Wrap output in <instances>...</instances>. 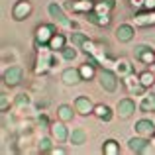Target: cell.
I'll list each match as a JSON object with an SVG mask.
<instances>
[{
  "label": "cell",
  "instance_id": "35",
  "mask_svg": "<svg viewBox=\"0 0 155 155\" xmlns=\"http://www.w3.org/2000/svg\"><path fill=\"white\" fill-rule=\"evenodd\" d=\"M51 153H55V155H63L65 151H63V149H51Z\"/></svg>",
  "mask_w": 155,
  "mask_h": 155
},
{
  "label": "cell",
  "instance_id": "6",
  "mask_svg": "<svg viewBox=\"0 0 155 155\" xmlns=\"http://www.w3.org/2000/svg\"><path fill=\"white\" fill-rule=\"evenodd\" d=\"M136 57L145 65H151L155 61V53L151 51V47H147V45H136Z\"/></svg>",
  "mask_w": 155,
  "mask_h": 155
},
{
  "label": "cell",
  "instance_id": "4",
  "mask_svg": "<svg viewBox=\"0 0 155 155\" xmlns=\"http://www.w3.org/2000/svg\"><path fill=\"white\" fill-rule=\"evenodd\" d=\"M24 77V71L20 67H10L6 73H4V84H8V87H16V84L22 81Z\"/></svg>",
  "mask_w": 155,
  "mask_h": 155
},
{
  "label": "cell",
  "instance_id": "24",
  "mask_svg": "<svg viewBox=\"0 0 155 155\" xmlns=\"http://www.w3.org/2000/svg\"><path fill=\"white\" fill-rule=\"evenodd\" d=\"M87 39H88L87 34H83V31H73V34H71V43L77 45V47H83Z\"/></svg>",
  "mask_w": 155,
  "mask_h": 155
},
{
  "label": "cell",
  "instance_id": "1",
  "mask_svg": "<svg viewBox=\"0 0 155 155\" xmlns=\"http://www.w3.org/2000/svg\"><path fill=\"white\" fill-rule=\"evenodd\" d=\"M98 79H100V84H102V88H104V91H108V92H114V91H116L118 81H116V75H114L112 71L104 69V71L98 75Z\"/></svg>",
  "mask_w": 155,
  "mask_h": 155
},
{
  "label": "cell",
  "instance_id": "2",
  "mask_svg": "<svg viewBox=\"0 0 155 155\" xmlns=\"http://www.w3.org/2000/svg\"><path fill=\"white\" fill-rule=\"evenodd\" d=\"M30 14H31V4L28 2V0H20V2H16V6L12 8V16H14V20H24V18H28Z\"/></svg>",
  "mask_w": 155,
  "mask_h": 155
},
{
  "label": "cell",
  "instance_id": "20",
  "mask_svg": "<svg viewBox=\"0 0 155 155\" xmlns=\"http://www.w3.org/2000/svg\"><path fill=\"white\" fill-rule=\"evenodd\" d=\"M140 108L143 110V112H155V94L143 96V100H141Z\"/></svg>",
  "mask_w": 155,
  "mask_h": 155
},
{
  "label": "cell",
  "instance_id": "29",
  "mask_svg": "<svg viewBox=\"0 0 155 155\" xmlns=\"http://www.w3.org/2000/svg\"><path fill=\"white\" fill-rule=\"evenodd\" d=\"M38 149H39L41 153H45V151H51V140H49V137H41V141H39Z\"/></svg>",
  "mask_w": 155,
  "mask_h": 155
},
{
  "label": "cell",
  "instance_id": "12",
  "mask_svg": "<svg viewBox=\"0 0 155 155\" xmlns=\"http://www.w3.org/2000/svg\"><path fill=\"white\" fill-rule=\"evenodd\" d=\"M124 84L128 87V91H132V92H143V88H145L143 84H141L140 77H134L132 73H130V75H126Z\"/></svg>",
  "mask_w": 155,
  "mask_h": 155
},
{
  "label": "cell",
  "instance_id": "27",
  "mask_svg": "<svg viewBox=\"0 0 155 155\" xmlns=\"http://www.w3.org/2000/svg\"><path fill=\"white\" fill-rule=\"evenodd\" d=\"M140 81H141V84H143V87H151V84L155 83V77L149 71H145V73H141V75H140Z\"/></svg>",
  "mask_w": 155,
  "mask_h": 155
},
{
  "label": "cell",
  "instance_id": "10",
  "mask_svg": "<svg viewBox=\"0 0 155 155\" xmlns=\"http://www.w3.org/2000/svg\"><path fill=\"white\" fill-rule=\"evenodd\" d=\"M134 38V28L128 26V24H124V26H118L116 28V39L118 41H132Z\"/></svg>",
  "mask_w": 155,
  "mask_h": 155
},
{
  "label": "cell",
  "instance_id": "11",
  "mask_svg": "<svg viewBox=\"0 0 155 155\" xmlns=\"http://www.w3.org/2000/svg\"><path fill=\"white\" fill-rule=\"evenodd\" d=\"M136 132L140 134V136H149V137H151L155 134V124L149 122V120H140L136 124Z\"/></svg>",
  "mask_w": 155,
  "mask_h": 155
},
{
  "label": "cell",
  "instance_id": "18",
  "mask_svg": "<svg viewBox=\"0 0 155 155\" xmlns=\"http://www.w3.org/2000/svg\"><path fill=\"white\" fill-rule=\"evenodd\" d=\"M84 141H87V132H84L83 128L73 130V134H71V143L73 145H83Z\"/></svg>",
  "mask_w": 155,
  "mask_h": 155
},
{
  "label": "cell",
  "instance_id": "34",
  "mask_svg": "<svg viewBox=\"0 0 155 155\" xmlns=\"http://www.w3.org/2000/svg\"><path fill=\"white\" fill-rule=\"evenodd\" d=\"M130 4H132L134 8H143V4H145V0H130Z\"/></svg>",
  "mask_w": 155,
  "mask_h": 155
},
{
  "label": "cell",
  "instance_id": "14",
  "mask_svg": "<svg viewBox=\"0 0 155 155\" xmlns=\"http://www.w3.org/2000/svg\"><path fill=\"white\" fill-rule=\"evenodd\" d=\"M81 79H83L81 69H67L63 73V83L65 84H77V83H81Z\"/></svg>",
  "mask_w": 155,
  "mask_h": 155
},
{
  "label": "cell",
  "instance_id": "13",
  "mask_svg": "<svg viewBox=\"0 0 155 155\" xmlns=\"http://www.w3.org/2000/svg\"><path fill=\"white\" fill-rule=\"evenodd\" d=\"M75 108H77V112H81V114L94 112V106H92V102L87 98V96H79V98L75 100Z\"/></svg>",
  "mask_w": 155,
  "mask_h": 155
},
{
  "label": "cell",
  "instance_id": "26",
  "mask_svg": "<svg viewBox=\"0 0 155 155\" xmlns=\"http://www.w3.org/2000/svg\"><path fill=\"white\" fill-rule=\"evenodd\" d=\"M49 47H51V49H63V47H65V38L59 35V34H55L51 38V41H49Z\"/></svg>",
  "mask_w": 155,
  "mask_h": 155
},
{
  "label": "cell",
  "instance_id": "5",
  "mask_svg": "<svg viewBox=\"0 0 155 155\" xmlns=\"http://www.w3.org/2000/svg\"><path fill=\"white\" fill-rule=\"evenodd\" d=\"M116 110H118V116L120 118H130L134 112H136V102H134L132 98H124V100L118 102Z\"/></svg>",
  "mask_w": 155,
  "mask_h": 155
},
{
  "label": "cell",
  "instance_id": "17",
  "mask_svg": "<svg viewBox=\"0 0 155 155\" xmlns=\"http://www.w3.org/2000/svg\"><path fill=\"white\" fill-rule=\"evenodd\" d=\"M147 143L149 141L145 140V137H132V140H130V149L136 151V153H143V149H145Z\"/></svg>",
  "mask_w": 155,
  "mask_h": 155
},
{
  "label": "cell",
  "instance_id": "33",
  "mask_svg": "<svg viewBox=\"0 0 155 155\" xmlns=\"http://www.w3.org/2000/svg\"><path fill=\"white\" fill-rule=\"evenodd\" d=\"M16 104H18V106L28 104V96H26V94H20V96H18V100H16Z\"/></svg>",
  "mask_w": 155,
  "mask_h": 155
},
{
  "label": "cell",
  "instance_id": "19",
  "mask_svg": "<svg viewBox=\"0 0 155 155\" xmlns=\"http://www.w3.org/2000/svg\"><path fill=\"white\" fill-rule=\"evenodd\" d=\"M94 114L100 118V120H104V122H110V120H112V112H110V108H108V106H104V104L94 106Z\"/></svg>",
  "mask_w": 155,
  "mask_h": 155
},
{
  "label": "cell",
  "instance_id": "7",
  "mask_svg": "<svg viewBox=\"0 0 155 155\" xmlns=\"http://www.w3.org/2000/svg\"><path fill=\"white\" fill-rule=\"evenodd\" d=\"M67 8L73 12H84V14H88V12L94 10V4L91 0H75V2H69Z\"/></svg>",
  "mask_w": 155,
  "mask_h": 155
},
{
  "label": "cell",
  "instance_id": "15",
  "mask_svg": "<svg viewBox=\"0 0 155 155\" xmlns=\"http://www.w3.org/2000/svg\"><path fill=\"white\" fill-rule=\"evenodd\" d=\"M136 26H155V12H145V14H137L134 18Z\"/></svg>",
  "mask_w": 155,
  "mask_h": 155
},
{
  "label": "cell",
  "instance_id": "30",
  "mask_svg": "<svg viewBox=\"0 0 155 155\" xmlns=\"http://www.w3.org/2000/svg\"><path fill=\"white\" fill-rule=\"evenodd\" d=\"M61 51H63V57H65V59H69V61H73L77 57V51L73 49V47H63Z\"/></svg>",
  "mask_w": 155,
  "mask_h": 155
},
{
  "label": "cell",
  "instance_id": "32",
  "mask_svg": "<svg viewBox=\"0 0 155 155\" xmlns=\"http://www.w3.org/2000/svg\"><path fill=\"white\" fill-rule=\"evenodd\" d=\"M143 8H145V10H149V12H153L155 10V0H145Z\"/></svg>",
  "mask_w": 155,
  "mask_h": 155
},
{
  "label": "cell",
  "instance_id": "22",
  "mask_svg": "<svg viewBox=\"0 0 155 155\" xmlns=\"http://www.w3.org/2000/svg\"><path fill=\"white\" fill-rule=\"evenodd\" d=\"M102 151H104L106 155H118V153H120V145H118L114 140H108V141H104Z\"/></svg>",
  "mask_w": 155,
  "mask_h": 155
},
{
  "label": "cell",
  "instance_id": "25",
  "mask_svg": "<svg viewBox=\"0 0 155 155\" xmlns=\"http://www.w3.org/2000/svg\"><path fill=\"white\" fill-rule=\"evenodd\" d=\"M116 69H118V73H120V75H124V77L132 73V65H130L126 59H120V61H116Z\"/></svg>",
  "mask_w": 155,
  "mask_h": 155
},
{
  "label": "cell",
  "instance_id": "23",
  "mask_svg": "<svg viewBox=\"0 0 155 155\" xmlns=\"http://www.w3.org/2000/svg\"><path fill=\"white\" fill-rule=\"evenodd\" d=\"M57 116H59L63 122H69V120H73V108H71V106H67V104L59 106V110H57Z\"/></svg>",
  "mask_w": 155,
  "mask_h": 155
},
{
  "label": "cell",
  "instance_id": "28",
  "mask_svg": "<svg viewBox=\"0 0 155 155\" xmlns=\"http://www.w3.org/2000/svg\"><path fill=\"white\" fill-rule=\"evenodd\" d=\"M81 75H83L84 79H91V77L94 75V65H91V63L83 65V67H81Z\"/></svg>",
  "mask_w": 155,
  "mask_h": 155
},
{
  "label": "cell",
  "instance_id": "21",
  "mask_svg": "<svg viewBox=\"0 0 155 155\" xmlns=\"http://www.w3.org/2000/svg\"><path fill=\"white\" fill-rule=\"evenodd\" d=\"M114 6H116V0H100V2L94 6V10L96 12H102V14H108Z\"/></svg>",
  "mask_w": 155,
  "mask_h": 155
},
{
  "label": "cell",
  "instance_id": "8",
  "mask_svg": "<svg viewBox=\"0 0 155 155\" xmlns=\"http://www.w3.org/2000/svg\"><path fill=\"white\" fill-rule=\"evenodd\" d=\"M53 31H55V28H53V26H39L38 28V35H35V43H47V41H51Z\"/></svg>",
  "mask_w": 155,
  "mask_h": 155
},
{
  "label": "cell",
  "instance_id": "3",
  "mask_svg": "<svg viewBox=\"0 0 155 155\" xmlns=\"http://www.w3.org/2000/svg\"><path fill=\"white\" fill-rule=\"evenodd\" d=\"M49 14H51V18L55 20V22H59L63 28H73V22L65 16V12L61 10L57 4H49Z\"/></svg>",
  "mask_w": 155,
  "mask_h": 155
},
{
  "label": "cell",
  "instance_id": "9",
  "mask_svg": "<svg viewBox=\"0 0 155 155\" xmlns=\"http://www.w3.org/2000/svg\"><path fill=\"white\" fill-rule=\"evenodd\" d=\"M87 18H88V22L91 24H94V26H108L110 24V16L108 14H102V12H88L87 14Z\"/></svg>",
  "mask_w": 155,
  "mask_h": 155
},
{
  "label": "cell",
  "instance_id": "16",
  "mask_svg": "<svg viewBox=\"0 0 155 155\" xmlns=\"http://www.w3.org/2000/svg\"><path fill=\"white\" fill-rule=\"evenodd\" d=\"M51 134H53V137H55L57 141L67 140V136H69V132H67V128H65V124H53V126H51Z\"/></svg>",
  "mask_w": 155,
  "mask_h": 155
},
{
  "label": "cell",
  "instance_id": "31",
  "mask_svg": "<svg viewBox=\"0 0 155 155\" xmlns=\"http://www.w3.org/2000/svg\"><path fill=\"white\" fill-rule=\"evenodd\" d=\"M0 110H2V112L8 110V96L6 94H0Z\"/></svg>",
  "mask_w": 155,
  "mask_h": 155
}]
</instances>
